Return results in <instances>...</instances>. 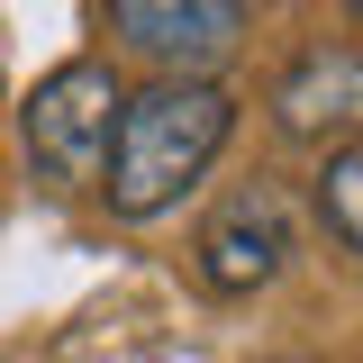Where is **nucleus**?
Segmentation results:
<instances>
[{
    "label": "nucleus",
    "instance_id": "obj_1",
    "mask_svg": "<svg viewBox=\"0 0 363 363\" xmlns=\"http://www.w3.org/2000/svg\"><path fill=\"white\" fill-rule=\"evenodd\" d=\"M227 136H236L227 82H145L136 100H118L91 191H109L118 218H164V209H182V191H200V173L227 155Z\"/></svg>",
    "mask_w": 363,
    "mask_h": 363
},
{
    "label": "nucleus",
    "instance_id": "obj_3",
    "mask_svg": "<svg viewBox=\"0 0 363 363\" xmlns=\"http://www.w3.org/2000/svg\"><path fill=\"white\" fill-rule=\"evenodd\" d=\"M255 0H109V37L155 82H218V64L245 45Z\"/></svg>",
    "mask_w": 363,
    "mask_h": 363
},
{
    "label": "nucleus",
    "instance_id": "obj_4",
    "mask_svg": "<svg viewBox=\"0 0 363 363\" xmlns=\"http://www.w3.org/2000/svg\"><path fill=\"white\" fill-rule=\"evenodd\" d=\"M281 264H291V209H281L272 182H245L236 200H218V218L200 227V281L218 300H245Z\"/></svg>",
    "mask_w": 363,
    "mask_h": 363
},
{
    "label": "nucleus",
    "instance_id": "obj_2",
    "mask_svg": "<svg viewBox=\"0 0 363 363\" xmlns=\"http://www.w3.org/2000/svg\"><path fill=\"white\" fill-rule=\"evenodd\" d=\"M118 73L100 64V55H73V64H55L37 91H28V109H18V145H28V173L45 191H91L100 182V155H109V128H118Z\"/></svg>",
    "mask_w": 363,
    "mask_h": 363
},
{
    "label": "nucleus",
    "instance_id": "obj_5",
    "mask_svg": "<svg viewBox=\"0 0 363 363\" xmlns=\"http://www.w3.org/2000/svg\"><path fill=\"white\" fill-rule=\"evenodd\" d=\"M363 109V55L354 45H309L291 73H281V91H272V118L291 136H309V145H345V128H354Z\"/></svg>",
    "mask_w": 363,
    "mask_h": 363
},
{
    "label": "nucleus",
    "instance_id": "obj_6",
    "mask_svg": "<svg viewBox=\"0 0 363 363\" xmlns=\"http://www.w3.org/2000/svg\"><path fill=\"white\" fill-rule=\"evenodd\" d=\"M318 218H327V236H336V255L363 245V155L354 145H336V155L318 164Z\"/></svg>",
    "mask_w": 363,
    "mask_h": 363
}]
</instances>
